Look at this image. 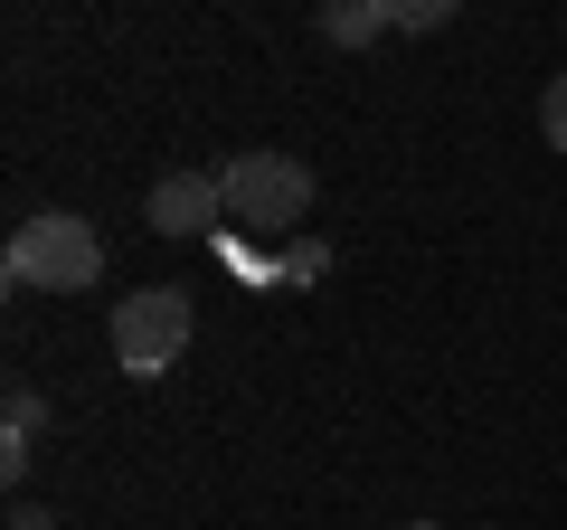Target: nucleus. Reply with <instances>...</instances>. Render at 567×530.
I'll list each match as a JSON object with an SVG mask.
<instances>
[{
	"label": "nucleus",
	"instance_id": "obj_1",
	"mask_svg": "<svg viewBox=\"0 0 567 530\" xmlns=\"http://www.w3.org/2000/svg\"><path fill=\"white\" fill-rule=\"evenodd\" d=\"M104 275V237L85 218H66V208H48V218H29L20 237H10V285H39V294H85Z\"/></svg>",
	"mask_w": 567,
	"mask_h": 530
},
{
	"label": "nucleus",
	"instance_id": "obj_2",
	"mask_svg": "<svg viewBox=\"0 0 567 530\" xmlns=\"http://www.w3.org/2000/svg\"><path fill=\"white\" fill-rule=\"evenodd\" d=\"M218 190H227V218L265 227V237H284V227L312 208V171L293 162V152H237V162L218 171Z\"/></svg>",
	"mask_w": 567,
	"mask_h": 530
},
{
	"label": "nucleus",
	"instance_id": "obj_3",
	"mask_svg": "<svg viewBox=\"0 0 567 530\" xmlns=\"http://www.w3.org/2000/svg\"><path fill=\"white\" fill-rule=\"evenodd\" d=\"M189 350V294L181 285H142L114 304V360L133 369V379H152V369H171Z\"/></svg>",
	"mask_w": 567,
	"mask_h": 530
},
{
	"label": "nucleus",
	"instance_id": "obj_4",
	"mask_svg": "<svg viewBox=\"0 0 567 530\" xmlns=\"http://www.w3.org/2000/svg\"><path fill=\"white\" fill-rule=\"evenodd\" d=\"M218 208H227V190L208 181V171H171V181H152V200H142V227H152V237H199Z\"/></svg>",
	"mask_w": 567,
	"mask_h": 530
},
{
	"label": "nucleus",
	"instance_id": "obj_5",
	"mask_svg": "<svg viewBox=\"0 0 567 530\" xmlns=\"http://www.w3.org/2000/svg\"><path fill=\"white\" fill-rule=\"evenodd\" d=\"M379 29H398V10H379V0H331L322 10V39H341V48H369Z\"/></svg>",
	"mask_w": 567,
	"mask_h": 530
},
{
	"label": "nucleus",
	"instance_id": "obj_6",
	"mask_svg": "<svg viewBox=\"0 0 567 530\" xmlns=\"http://www.w3.org/2000/svg\"><path fill=\"white\" fill-rule=\"evenodd\" d=\"M29 446H39V398H10V436H0V473H29Z\"/></svg>",
	"mask_w": 567,
	"mask_h": 530
},
{
	"label": "nucleus",
	"instance_id": "obj_7",
	"mask_svg": "<svg viewBox=\"0 0 567 530\" xmlns=\"http://www.w3.org/2000/svg\"><path fill=\"white\" fill-rule=\"evenodd\" d=\"M539 133H548V152H567V77H548V95H539Z\"/></svg>",
	"mask_w": 567,
	"mask_h": 530
},
{
	"label": "nucleus",
	"instance_id": "obj_8",
	"mask_svg": "<svg viewBox=\"0 0 567 530\" xmlns=\"http://www.w3.org/2000/svg\"><path fill=\"white\" fill-rule=\"evenodd\" d=\"M445 20H454L445 0H406V10H398V29H445Z\"/></svg>",
	"mask_w": 567,
	"mask_h": 530
},
{
	"label": "nucleus",
	"instance_id": "obj_9",
	"mask_svg": "<svg viewBox=\"0 0 567 530\" xmlns=\"http://www.w3.org/2000/svg\"><path fill=\"white\" fill-rule=\"evenodd\" d=\"M10 530H58V511H39V502H20V511H10Z\"/></svg>",
	"mask_w": 567,
	"mask_h": 530
},
{
	"label": "nucleus",
	"instance_id": "obj_10",
	"mask_svg": "<svg viewBox=\"0 0 567 530\" xmlns=\"http://www.w3.org/2000/svg\"><path fill=\"white\" fill-rule=\"evenodd\" d=\"M406 530H445V521H406Z\"/></svg>",
	"mask_w": 567,
	"mask_h": 530
}]
</instances>
